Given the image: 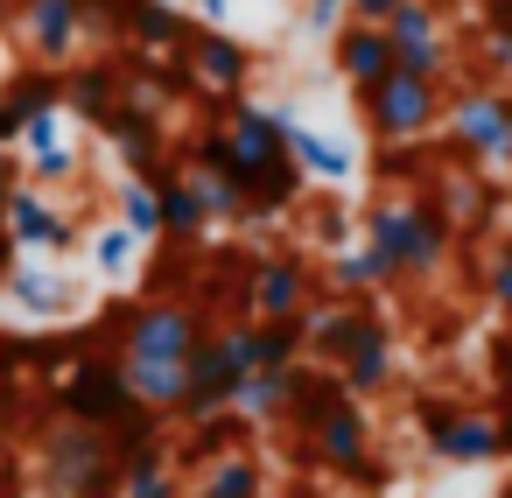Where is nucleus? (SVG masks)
<instances>
[{"label":"nucleus","mask_w":512,"mask_h":498,"mask_svg":"<svg viewBox=\"0 0 512 498\" xmlns=\"http://www.w3.org/2000/svg\"><path fill=\"white\" fill-rule=\"evenodd\" d=\"M204 330H211V316L197 302H176V295H155V302L127 309L113 358H120V372H127V386L148 414L169 421L183 407V379H190V358H197Z\"/></svg>","instance_id":"nucleus-1"},{"label":"nucleus","mask_w":512,"mask_h":498,"mask_svg":"<svg viewBox=\"0 0 512 498\" xmlns=\"http://www.w3.org/2000/svg\"><path fill=\"white\" fill-rule=\"evenodd\" d=\"M365 246L386 267V281L400 288V281L442 274V260L456 246V225H449V211L428 190H386V197L365 204Z\"/></svg>","instance_id":"nucleus-2"},{"label":"nucleus","mask_w":512,"mask_h":498,"mask_svg":"<svg viewBox=\"0 0 512 498\" xmlns=\"http://www.w3.org/2000/svg\"><path fill=\"white\" fill-rule=\"evenodd\" d=\"M120 442L106 428H85L71 414H57L36 435V477L50 498H120Z\"/></svg>","instance_id":"nucleus-3"},{"label":"nucleus","mask_w":512,"mask_h":498,"mask_svg":"<svg viewBox=\"0 0 512 498\" xmlns=\"http://www.w3.org/2000/svg\"><path fill=\"white\" fill-rule=\"evenodd\" d=\"M358 113H365V134H372L379 148H414V141H428V134L442 127L449 85L414 78V71H393V78H379L372 92H358Z\"/></svg>","instance_id":"nucleus-4"},{"label":"nucleus","mask_w":512,"mask_h":498,"mask_svg":"<svg viewBox=\"0 0 512 498\" xmlns=\"http://www.w3.org/2000/svg\"><path fill=\"white\" fill-rule=\"evenodd\" d=\"M295 463L330 470V477H344V484H386V463H379V442H372V414H365V400H337V407L295 442Z\"/></svg>","instance_id":"nucleus-5"},{"label":"nucleus","mask_w":512,"mask_h":498,"mask_svg":"<svg viewBox=\"0 0 512 498\" xmlns=\"http://www.w3.org/2000/svg\"><path fill=\"white\" fill-rule=\"evenodd\" d=\"M442 127H449L463 162H491V169L512 162V99H505V85H456Z\"/></svg>","instance_id":"nucleus-6"},{"label":"nucleus","mask_w":512,"mask_h":498,"mask_svg":"<svg viewBox=\"0 0 512 498\" xmlns=\"http://www.w3.org/2000/svg\"><path fill=\"white\" fill-rule=\"evenodd\" d=\"M414 421H421V442H428L435 463H463V470L498 463V414H491V407H470V400H421Z\"/></svg>","instance_id":"nucleus-7"},{"label":"nucleus","mask_w":512,"mask_h":498,"mask_svg":"<svg viewBox=\"0 0 512 498\" xmlns=\"http://www.w3.org/2000/svg\"><path fill=\"white\" fill-rule=\"evenodd\" d=\"M316 267L302 253H260L246 267V316L253 323H295L309 302H316Z\"/></svg>","instance_id":"nucleus-8"},{"label":"nucleus","mask_w":512,"mask_h":498,"mask_svg":"<svg viewBox=\"0 0 512 498\" xmlns=\"http://www.w3.org/2000/svg\"><path fill=\"white\" fill-rule=\"evenodd\" d=\"M225 141H232V162H239V176L253 183V176H267V169H281L288 162V113L281 106H260V99H225Z\"/></svg>","instance_id":"nucleus-9"},{"label":"nucleus","mask_w":512,"mask_h":498,"mask_svg":"<svg viewBox=\"0 0 512 498\" xmlns=\"http://www.w3.org/2000/svg\"><path fill=\"white\" fill-rule=\"evenodd\" d=\"M386 43H393V71H414V78L449 85L456 50H449V36H442V8H435V0H407V8L386 22Z\"/></svg>","instance_id":"nucleus-10"},{"label":"nucleus","mask_w":512,"mask_h":498,"mask_svg":"<svg viewBox=\"0 0 512 498\" xmlns=\"http://www.w3.org/2000/svg\"><path fill=\"white\" fill-rule=\"evenodd\" d=\"M0 225H8V239H15V253H71L78 246V225H71V211L50 197V190H36V183H15L8 190V204H0Z\"/></svg>","instance_id":"nucleus-11"},{"label":"nucleus","mask_w":512,"mask_h":498,"mask_svg":"<svg viewBox=\"0 0 512 498\" xmlns=\"http://www.w3.org/2000/svg\"><path fill=\"white\" fill-rule=\"evenodd\" d=\"M92 36V15L85 0H22V50L43 64V71H64Z\"/></svg>","instance_id":"nucleus-12"},{"label":"nucleus","mask_w":512,"mask_h":498,"mask_svg":"<svg viewBox=\"0 0 512 498\" xmlns=\"http://www.w3.org/2000/svg\"><path fill=\"white\" fill-rule=\"evenodd\" d=\"M183 64H190V85H204V92H218V99H239L246 92V78H253V50L239 43V36H225V29H190V43H183Z\"/></svg>","instance_id":"nucleus-13"},{"label":"nucleus","mask_w":512,"mask_h":498,"mask_svg":"<svg viewBox=\"0 0 512 498\" xmlns=\"http://www.w3.org/2000/svg\"><path fill=\"white\" fill-rule=\"evenodd\" d=\"M337 379H344L351 400H372V393L393 386V323H386L379 309L358 316V337H351V351L337 358Z\"/></svg>","instance_id":"nucleus-14"},{"label":"nucleus","mask_w":512,"mask_h":498,"mask_svg":"<svg viewBox=\"0 0 512 498\" xmlns=\"http://www.w3.org/2000/svg\"><path fill=\"white\" fill-rule=\"evenodd\" d=\"M148 183H155V204H162V239H176V246H197V239L211 232V204H204L197 176H190L183 162H176V169L162 162Z\"/></svg>","instance_id":"nucleus-15"},{"label":"nucleus","mask_w":512,"mask_h":498,"mask_svg":"<svg viewBox=\"0 0 512 498\" xmlns=\"http://www.w3.org/2000/svg\"><path fill=\"white\" fill-rule=\"evenodd\" d=\"M330 64H337V78H344L351 92H372L379 78H393V43H386V29H372V22H344V29L330 36Z\"/></svg>","instance_id":"nucleus-16"},{"label":"nucleus","mask_w":512,"mask_h":498,"mask_svg":"<svg viewBox=\"0 0 512 498\" xmlns=\"http://www.w3.org/2000/svg\"><path fill=\"white\" fill-rule=\"evenodd\" d=\"M190 498H267V463L253 456V442L246 449H225V456L197 463Z\"/></svg>","instance_id":"nucleus-17"},{"label":"nucleus","mask_w":512,"mask_h":498,"mask_svg":"<svg viewBox=\"0 0 512 498\" xmlns=\"http://www.w3.org/2000/svg\"><path fill=\"white\" fill-rule=\"evenodd\" d=\"M0 295H8L22 316H36V323H50V316H64L78 295H71V281L57 274V267H8V281H0Z\"/></svg>","instance_id":"nucleus-18"},{"label":"nucleus","mask_w":512,"mask_h":498,"mask_svg":"<svg viewBox=\"0 0 512 498\" xmlns=\"http://www.w3.org/2000/svg\"><path fill=\"white\" fill-rule=\"evenodd\" d=\"M288 393H295V365L288 372H246L239 393H232V414L246 428H281L288 421Z\"/></svg>","instance_id":"nucleus-19"},{"label":"nucleus","mask_w":512,"mask_h":498,"mask_svg":"<svg viewBox=\"0 0 512 498\" xmlns=\"http://www.w3.org/2000/svg\"><path fill=\"white\" fill-rule=\"evenodd\" d=\"M288 155H295V169H302V176H316V183H351V169H358L344 141H330V134L302 127L295 113H288Z\"/></svg>","instance_id":"nucleus-20"},{"label":"nucleus","mask_w":512,"mask_h":498,"mask_svg":"<svg viewBox=\"0 0 512 498\" xmlns=\"http://www.w3.org/2000/svg\"><path fill=\"white\" fill-rule=\"evenodd\" d=\"M127 36H134L141 50H183V43H190V15L169 8V0H141V8L127 15Z\"/></svg>","instance_id":"nucleus-21"},{"label":"nucleus","mask_w":512,"mask_h":498,"mask_svg":"<svg viewBox=\"0 0 512 498\" xmlns=\"http://www.w3.org/2000/svg\"><path fill=\"white\" fill-rule=\"evenodd\" d=\"M372 288H393V281H386V267L372 260V246H344V253H330V295L365 302Z\"/></svg>","instance_id":"nucleus-22"},{"label":"nucleus","mask_w":512,"mask_h":498,"mask_svg":"<svg viewBox=\"0 0 512 498\" xmlns=\"http://www.w3.org/2000/svg\"><path fill=\"white\" fill-rule=\"evenodd\" d=\"M113 204H120V225H127L141 246L162 239V204H155V183H148V176H120V197H113Z\"/></svg>","instance_id":"nucleus-23"},{"label":"nucleus","mask_w":512,"mask_h":498,"mask_svg":"<svg viewBox=\"0 0 512 498\" xmlns=\"http://www.w3.org/2000/svg\"><path fill=\"white\" fill-rule=\"evenodd\" d=\"M134 253H141V239H134L127 225H99V232H92V267H99V274H127Z\"/></svg>","instance_id":"nucleus-24"},{"label":"nucleus","mask_w":512,"mask_h":498,"mask_svg":"<svg viewBox=\"0 0 512 498\" xmlns=\"http://www.w3.org/2000/svg\"><path fill=\"white\" fill-rule=\"evenodd\" d=\"M50 148H64V106H43V113L22 127V162H29V155H50Z\"/></svg>","instance_id":"nucleus-25"},{"label":"nucleus","mask_w":512,"mask_h":498,"mask_svg":"<svg viewBox=\"0 0 512 498\" xmlns=\"http://www.w3.org/2000/svg\"><path fill=\"white\" fill-rule=\"evenodd\" d=\"M78 176V148L64 141V148H50V155H29V183L36 190H57V183H71Z\"/></svg>","instance_id":"nucleus-26"},{"label":"nucleus","mask_w":512,"mask_h":498,"mask_svg":"<svg viewBox=\"0 0 512 498\" xmlns=\"http://www.w3.org/2000/svg\"><path fill=\"white\" fill-rule=\"evenodd\" d=\"M309 225H316V246H330V253L351 246V211H344V204H330V197L309 204Z\"/></svg>","instance_id":"nucleus-27"},{"label":"nucleus","mask_w":512,"mask_h":498,"mask_svg":"<svg viewBox=\"0 0 512 498\" xmlns=\"http://www.w3.org/2000/svg\"><path fill=\"white\" fill-rule=\"evenodd\" d=\"M351 22V0H302V29L309 36H337Z\"/></svg>","instance_id":"nucleus-28"},{"label":"nucleus","mask_w":512,"mask_h":498,"mask_svg":"<svg viewBox=\"0 0 512 498\" xmlns=\"http://www.w3.org/2000/svg\"><path fill=\"white\" fill-rule=\"evenodd\" d=\"M477 57H484V71H491V78H498V85H505V71H512V43H505V36H491V29H484V43H477Z\"/></svg>","instance_id":"nucleus-29"},{"label":"nucleus","mask_w":512,"mask_h":498,"mask_svg":"<svg viewBox=\"0 0 512 498\" xmlns=\"http://www.w3.org/2000/svg\"><path fill=\"white\" fill-rule=\"evenodd\" d=\"M400 8H407V0H351V22H372V29H386Z\"/></svg>","instance_id":"nucleus-30"},{"label":"nucleus","mask_w":512,"mask_h":498,"mask_svg":"<svg viewBox=\"0 0 512 498\" xmlns=\"http://www.w3.org/2000/svg\"><path fill=\"white\" fill-rule=\"evenodd\" d=\"M491 379H498V407H512V344H491Z\"/></svg>","instance_id":"nucleus-31"},{"label":"nucleus","mask_w":512,"mask_h":498,"mask_svg":"<svg viewBox=\"0 0 512 498\" xmlns=\"http://www.w3.org/2000/svg\"><path fill=\"white\" fill-rule=\"evenodd\" d=\"M484 22H491V36L512 43V0H484Z\"/></svg>","instance_id":"nucleus-32"},{"label":"nucleus","mask_w":512,"mask_h":498,"mask_svg":"<svg viewBox=\"0 0 512 498\" xmlns=\"http://www.w3.org/2000/svg\"><path fill=\"white\" fill-rule=\"evenodd\" d=\"M190 8L211 22V29H225V15H232V0H190Z\"/></svg>","instance_id":"nucleus-33"},{"label":"nucleus","mask_w":512,"mask_h":498,"mask_svg":"<svg viewBox=\"0 0 512 498\" xmlns=\"http://www.w3.org/2000/svg\"><path fill=\"white\" fill-rule=\"evenodd\" d=\"M498 414V456H512V407H491Z\"/></svg>","instance_id":"nucleus-34"},{"label":"nucleus","mask_w":512,"mask_h":498,"mask_svg":"<svg viewBox=\"0 0 512 498\" xmlns=\"http://www.w3.org/2000/svg\"><path fill=\"white\" fill-rule=\"evenodd\" d=\"M491 302H498V309L512 316V274H491Z\"/></svg>","instance_id":"nucleus-35"},{"label":"nucleus","mask_w":512,"mask_h":498,"mask_svg":"<svg viewBox=\"0 0 512 498\" xmlns=\"http://www.w3.org/2000/svg\"><path fill=\"white\" fill-rule=\"evenodd\" d=\"M8 267H15V239H8V225H0V281H8Z\"/></svg>","instance_id":"nucleus-36"},{"label":"nucleus","mask_w":512,"mask_h":498,"mask_svg":"<svg viewBox=\"0 0 512 498\" xmlns=\"http://www.w3.org/2000/svg\"><path fill=\"white\" fill-rule=\"evenodd\" d=\"M505 99H512V71H505Z\"/></svg>","instance_id":"nucleus-37"},{"label":"nucleus","mask_w":512,"mask_h":498,"mask_svg":"<svg viewBox=\"0 0 512 498\" xmlns=\"http://www.w3.org/2000/svg\"><path fill=\"white\" fill-rule=\"evenodd\" d=\"M288 498H309V491H288Z\"/></svg>","instance_id":"nucleus-38"},{"label":"nucleus","mask_w":512,"mask_h":498,"mask_svg":"<svg viewBox=\"0 0 512 498\" xmlns=\"http://www.w3.org/2000/svg\"><path fill=\"white\" fill-rule=\"evenodd\" d=\"M0 85H8V78H0Z\"/></svg>","instance_id":"nucleus-39"}]
</instances>
